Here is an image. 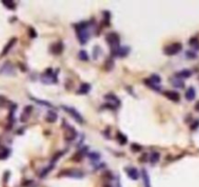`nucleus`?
Instances as JSON below:
<instances>
[{
    "instance_id": "nucleus-1",
    "label": "nucleus",
    "mask_w": 199,
    "mask_h": 187,
    "mask_svg": "<svg viewBox=\"0 0 199 187\" xmlns=\"http://www.w3.org/2000/svg\"><path fill=\"white\" fill-rule=\"evenodd\" d=\"M76 33L80 43L85 44L90 36L89 31H88V25L86 22H81L76 25Z\"/></svg>"
},
{
    "instance_id": "nucleus-2",
    "label": "nucleus",
    "mask_w": 199,
    "mask_h": 187,
    "mask_svg": "<svg viewBox=\"0 0 199 187\" xmlns=\"http://www.w3.org/2000/svg\"><path fill=\"white\" fill-rule=\"evenodd\" d=\"M106 38V42L109 44L110 48H112V53L113 55H115V53L117 52V50L119 49V36L117 33H115V32H110L108 35L105 36Z\"/></svg>"
},
{
    "instance_id": "nucleus-3",
    "label": "nucleus",
    "mask_w": 199,
    "mask_h": 187,
    "mask_svg": "<svg viewBox=\"0 0 199 187\" xmlns=\"http://www.w3.org/2000/svg\"><path fill=\"white\" fill-rule=\"evenodd\" d=\"M182 44L180 43H173L167 47H165L164 53L168 56H174L176 54H178L180 50H182Z\"/></svg>"
},
{
    "instance_id": "nucleus-4",
    "label": "nucleus",
    "mask_w": 199,
    "mask_h": 187,
    "mask_svg": "<svg viewBox=\"0 0 199 187\" xmlns=\"http://www.w3.org/2000/svg\"><path fill=\"white\" fill-rule=\"evenodd\" d=\"M63 108L64 111H67V113L70 114L73 117V119L76 120L77 122L83 123V118H82L81 114L75 108H73V107H70V106H67V105H63Z\"/></svg>"
},
{
    "instance_id": "nucleus-5",
    "label": "nucleus",
    "mask_w": 199,
    "mask_h": 187,
    "mask_svg": "<svg viewBox=\"0 0 199 187\" xmlns=\"http://www.w3.org/2000/svg\"><path fill=\"white\" fill-rule=\"evenodd\" d=\"M56 78L57 76L55 75L53 70L52 69H48L47 71H46L43 76H42V82L43 83H53V82H56Z\"/></svg>"
},
{
    "instance_id": "nucleus-6",
    "label": "nucleus",
    "mask_w": 199,
    "mask_h": 187,
    "mask_svg": "<svg viewBox=\"0 0 199 187\" xmlns=\"http://www.w3.org/2000/svg\"><path fill=\"white\" fill-rule=\"evenodd\" d=\"M59 176H70V177L80 178V177L83 176V174L80 171L77 170H67V171H63L61 174H59Z\"/></svg>"
},
{
    "instance_id": "nucleus-7",
    "label": "nucleus",
    "mask_w": 199,
    "mask_h": 187,
    "mask_svg": "<svg viewBox=\"0 0 199 187\" xmlns=\"http://www.w3.org/2000/svg\"><path fill=\"white\" fill-rule=\"evenodd\" d=\"M126 172H127L128 176L133 180H137L139 178V172H138V170L136 169V168H133V167L127 168Z\"/></svg>"
},
{
    "instance_id": "nucleus-8",
    "label": "nucleus",
    "mask_w": 199,
    "mask_h": 187,
    "mask_svg": "<svg viewBox=\"0 0 199 187\" xmlns=\"http://www.w3.org/2000/svg\"><path fill=\"white\" fill-rule=\"evenodd\" d=\"M164 95L172 101H179L180 100V93L175 91H167L164 93Z\"/></svg>"
},
{
    "instance_id": "nucleus-9",
    "label": "nucleus",
    "mask_w": 199,
    "mask_h": 187,
    "mask_svg": "<svg viewBox=\"0 0 199 187\" xmlns=\"http://www.w3.org/2000/svg\"><path fill=\"white\" fill-rule=\"evenodd\" d=\"M191 75V71L188 69H183L182 71L177 72L176 73V76H177L179 79H182V78H187Z\"/></svg>"
},
{
    "instance_id": "nucleus-10",
    "label": "nucleus",
    "mask_w": 199,
    "mask_h": 187,
    "mask_svg": "<svg viewBox=\"0 0 199 187\" xmlns=\"http://www.w3.org/2000/svg\"><path fill=\"white\" fill-rule=\"evenodd\" d=\"M194 97H195V90H194V88H188L187 91L186 92V99L187 100H193Z\"/></svg>"
},
{
    "instance_id": "nucleus-11",
    "label": "nucleus",
    "mask_w": 199,
    "mask_h": 187,
    "mask_svg": "<svg viewBox=\"0 0 199 187\" xmlns=\"http://www.w3.org/2000/svg\"><path fill=\"white\" fill-rule=\"evenodd\" d=\"M76 137V132L73 128H68V130L66 133V138L67 140H73Z\"/></svg>"
},
{
    "instance_id": "nucleus-12",
    "label": "nucleus",
    "mask_w": 199,
    "mask_h": 187,
    "mask_svg": "<svg viewBox=\"0 0 199 187\" xmlns=\"http://www.w3.org/2000/svg\"><path fill=\"white\" fill-rule=\"evenodd\" d=\"M142 178H143V183H145V187H151L150 180H149V175L147 172H146L145 169L142 170Z\"/></svg>"
},
{
    "instance_id": "nucleus-13",
    "label": "nucleus",
    "mask_w": 199,
    "mask_h": 187,
    "mask_svg": "<svg viewBox=\"0 0 199 187\" xmlns=\"http://www.w3.org/2000/svg\"><path fill=\"white\" fill-rule=\"evenodd\" d=\"M129 48L127 46H124V47H119V49L117 50V52L115 53L116 56H119V57H125L128 53H129Z\"/></svg>"
},
{
    "instance_id": "nucleus-14",
    "label": "nucleus",
    "mask_w": 199,
    "mask_h": 187,
    "mask_svg": "<svg viewBox=\"0 0 199 187\" xmlns=\"http://www.w3.org/2000/svg\"><path fill=\"white\" fill-rule=\"evenodd\" d=\"M57 118H58V115H57L56 112H54V111H49L47 116H46V120H47L48 122H50V123L56 122Z\"/></svg>"
},
{
    "instance_id": "nucleus-15",
    "label": "nucleus",
    "mask_w": 199,
    "mask_h": 187,
    "mask_svg": "<svg viewBox=\"0 0 199 187\" xmlns=\"http://www.w3.org/2000/svg\"><path fill=\"white\" fill-rule=\"evenodd\" d=\"M16 43V38H12L10 41H9V43L5 46V48H4V50H3V52H2V54H1V56H5L8 52H9V50H11V48H12V46Z\"/></svg>"
},
{
    "instance_id": "nucleus-16",
    "label": "nucleus",
    "mask_w": 199,
    "mask_h": 187,
    "mask_svg": "<svg viewBox=\"0 0 199 187\" xmlns=\"http://www.w3.org/2000/svg\"><path fill=\"white\" fill-rule=\"evenodd\" d=\"M31 109H32V107H31V106H26V108H25L24 113H22V118H21V120L22 121V122H25V121H26L27 118H29V113H30Z\"/></svg>"
},
{
    "instance_id": "nucleus-17",
    "label": "nucleus",
    "mask_w": 199,
    "mask_h": 187,
    "mask_svg": "<svg viewBox=\"0 0 199 187\" xmlns=\"http://www.w3.org/2000/svg\"><path fill=\"white\" fill-rule=\"evenodd\" d=\"M62 50H63V44L61 43V42H59V43L57 44H55L53 46V48H52V52L54 54H60L62 52Z\"/></svg>"
},
{
    "instance_id": "nucleus-18",
    "label": "nucleus",
    "mask_w": 199,
    "mask_h": 187,
    "mask_svg": "<svg viewBox=\"0 0 199 187\" xmlns=\"http://www.w3.org/2000/svg\"><path fill=\"white\" fill-rule=\"evenodd\" d=\"M9 155V150L2 145H0V159H5Z\"/></svg>"
},
{
    "instance_id": "nucleus-19",
    "label": "nucleus",
    "mask_w": 199,
    "mask_h": 187,
    "mask_svg": "<svg viewBox=\"0 0 199 187\" xmlns=\"http://www.w3.org/2000/svg\"><path fill=\"white\" fill-rule=\"evenodd\" d=\"M159 159H160V154L158 152H153L150 156V162L151 164H156L159 161Z\"/></svg>"
},
{
    "instance_id": "nucleus-20",
    "label": "nucleus",
    "mask_w": 199,
    "mask_h": 187,
    "mask_svg": "<svg viewBox=\"0 0 199 187\" xmlns=\"http://www.w3.org/2000/svg\"><path fill=\"white\" fill-rule=\"evenodd\" d=\"M89 91H90V85H89V84H82V85L80 86V89H79V91H78V93H87Z\"/></svg>"
},
{
    "instance_id": "nucleus-21",
    "label": "nucleus",
    "mask_w": 199,
    "mask_h": 187,
    "mask_svg": "<svg viewBox=\"0 0 199 187\" xmlns=\"http://www.w3.org/2000/svg\"><path fill=\"white\" fill-rule=\"evenodd\" d=\"M117 139L119 140V142L121 143V144H125L127 142V138L125 135H123L121 133H118L117 134Z\"/></svg>"
},
{
    "instance_id": "nucleus-22",
    "label": "nucleus",
    "mask_w": 199,
    "mask_h": 187,
    "mask_svg": "<svg viewBox=\"0 0 199 187\" xmlns=\"http://www.w3.org/2000/svg\"><path fill=\"white\" fill-rule=\"evenodd\" d=\"M78 57H79V59L81 60H88V55H87V52L84 50H82L79 52V54H78Z\"/></svg>"
},
{
    "instance_id": "nucleus-23",
    "label": "nucleus",
    "mask_w": 199,
    "mask_h": 187,
    "mask_svg": "<svg viewBox=\"0 0 199 187\" xmlns=\"http://www.w3.org/2000/svg\"><path fill=\"white\" fill-rule=\"evenodd\" d=\"M173 85L175 87H179V88H183L184 87V82L179 78H175V80L173 81Z\"/></svg>"
},
{
    "instance_id": "nucleus-24",
    "label": "nucleus",
    "mask_w": 199,
    "mask_h": 187,
    "mask_svg": "<svg viewBox=\"0 0 199 187\" xmlns=\"http://www.w3.org/2000/svg\"><path fill=\"white\" fill-rule=\"evenodd\" d=\"M189 44L193 46L195 49H199V40L197 38H191L189 41Z\"/></svg>"
},
{
    "instance_id": "nucleus-25",
    "label": "nucleus",
    "mask_w": 199,
    "mask_h": 187,
    "mask_svg": "<svg viewBox=\"0 0 199 187\" xmlns=\"http://www.w3.org/2000/svg\"><path fill=\"white\" fill-rule=\"evenodd\" d=\"M106 100H110L112 102H116V104H119V100H118V99L115 96H113V95H108V96H105V97Z\"/></svg>"
},
{
    "instance_id": "nucleus-26",
    "label": "nucleus",
    "mask_w": 199,
    "mask_h": 187,
    "mask_svg": "<svg viewBox=\"0 0 199 187\" xmlns=\"http://www.w3.org/2000/svg\"><path fill=\"white\" fill-rule=\"evenodd\" d=\"M187 57L189 58V59H195L196 58V54L191 52V51H187Z\"/></svg>"
},
{
    "instance_id": "nucleus-27",
    "label": "nucleus",
    "mask_w": 199,
    "mask_h": 187,
    "mask_svg": "<svg viewBox=\"0 0 199 187\" xmlns=\"http://www.w3.org/2000/svg\"><path fill=\"white\" fill-rule=\"evenodd\" d=\"M193 125H194V126H192V127H191V129H192V130L196 129V128L198 127V125H199V121H195V122L193 123Z\"/></svg>"
},
{
    "instance_id": "nucleus-28",
    "label": "nucleus",
    "mask_w": 199,
    "mask_h": 187,
    "mask_svg": "<svg viewBox=\"0 0 199 187\" xmlns=\"http://www.w3.org/2000/svg\"><path fill=\"white\" fill-rule=\"evenodd\" d=\"M3 104H5V99L2 97H0V105H2Z\"/></svg>"
},
{
    "instance_id": "nucleus-29",
    "label": "nucleus",
    "mask_w": 199,
    "mask_h": 187,
    "mask_svg": "<svg viewBox=\"0 0 199 187\" xmlns=\"http://www.w3.org/2000/svg\"><path fill=\"white\" fill-rule=\"evenodd\" d=\"M195 110H196V111H199V101H197L196 104H195Z\"/></svg>"
},
{
    "instance_id": "nucleus-30",
    "label": "nucleus",
    "mask_w": 199,
    "mask_h": 187,
    "mask_svg": "<svg viewBox=\"0 0 199 187\" xmlns=\"http://www.w3.org/2000/svg\"><path fill=\"white\" fill-rule=\"evenodd\" d=\"M117 187H121V184H120V181H117Z\"/></svg>"
}]
</instances>
